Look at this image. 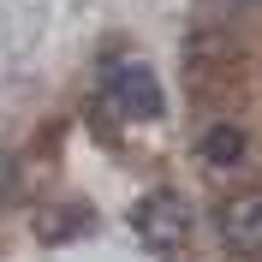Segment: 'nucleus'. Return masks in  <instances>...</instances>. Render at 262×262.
Wrapping results in <instances>:
<instances>
[{"instance_id": "20e7f679", "label": "nucleus", "mask_w": 262, "mask_h": 262, "mask_svg": "<svg viewBox=\"0 0 262 262\" xmlns=\"http://www.w3.org/2000/svg\"><path fill=\"white\" fill-rule=\"evenodd\" d=\"M196 149H203V161H209V167H238V161H245V149H250V137H245V125H209Z\"/></svg>"}, {"instance_id": "7ed1b4c3", "label": "nucleus", "mask_w": 262, "mask_h": 262, "mask_svg": "<svg viewBox=\"0 0 262 262\" xmlns=\"http://www.w3.org/2000/svg\"><path fill=\"white\" fill-rule=\"evenodd\" d=\"M221 238L232 250H262V191H245L221 203Z\"/></svg>"}, {"instance_id": "f257e3e1", "label": "nucleus", "mask_w": 262, "mask_h": 262, "mask_svg": "<svg viewBox=\"0 0 262 262\" xmlns=\"http://www.w3.org/2000/svg\"><path fill=\"white\" fill-rule=\"evenodd\" d=\"M131 227H137V238H143L149 250H173L191 238V203L173 191H149L137 209H131Z\"/></svg>"}, {"instance_id": "f03ea898", "label": "nucleus", "mask_w": 262, "mask_h": 262, "mask_svg": "<svg viewBox=\"0 0 262 262\" xmlns=\"http://www.w3.org/2000/svg\"><path fill=\"white\" fill-rule=\"evenodd\" d=\"M101 96L114 101V114H125V119H161V107H167L149 66H114L107 83H101Z\"/></svg>"}, {"instance_id": "423d86ee", "label": "nucleus", "mask_w": 262, "mask_h": 262, "mask_svg": "<svg viewBox=\"0 0 262 262\" xmlns=\"http://www.w3.org/2000/svg\"><path fill=\"white\" fill-rule=\"evenodd\" d=\"M12 179H18V167H12V155H6V149H0V196L12 191Z\"/></svg>"}, {"instance_id": "39448f33", "label": "nucleus", "mask_w": 262, "mask_h": 262, "mask_svg": "<svg viewBox=\"0 0 262 262\" xmlns=\"http://www.w3.org/2000/svg\"><path fill=\"white\" fill-rule=\"evenodd\" d=\"M72 232H90V209H36V238L66 245Z\"/></svg>"}]
</instances>
